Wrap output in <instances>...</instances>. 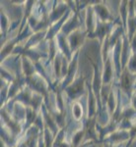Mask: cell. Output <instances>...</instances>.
Listing matches in <instances>:
<instances>
[{
  "instance_id": "6da1fadb",
  "label": "cell",
  "mask_w": 136,
  "mask_h": 147,
  "mask_svg": "<svg viewBox=\"0 0 136 147\" xmlns=\"http://www.w3.org/2000/svg\"><path fill=\"white\" fill-rule=\"evenodd\" d=\"M84 86H85V79L83 77L78 78L75 80L70 85H68L65 88L66 93L72 99H76L77 97L83 95L84 93Z\"/></svg>"
},
{
  "instance_id": "7a4b0ae2",
  "label": "cell",
  "mask_w": 136,
  "mask_h": 147,
  "mask_svg": "<svg viewBox=\"0 0 136 147\" xmlns=\"http://www.w3.org/2000/svg\"><path fill=\"white\" fill-rule=\"evenodd\" d=\"M134 74L130 73L128 70H125L124 72L121 74L120 77V87L123 91L128 93L131 92L133 87V84H134Z\"/></svg>"
},
{
  "instance_id": "3957f363",
  "label": "cell",
  "mask_w": 136,
  "mask_h": 147,
  "mask_svg": "<svg viewBox=\"0 0 136 147\" xmlns=\"http://www.w3.org/2000/svg\"><path fill=\"white\" fill-rule=\"evenodd\" d=\"M127 139H129V131L126 129H121L111 132L107 138V141L109 144H118L127 140Z\"/></svg>"
},
{
  "instance_id": "277c9868",
  "label": "cell",
  "mask_w": 136,
  "mask_h": 147,
  "mask_svg": "<svg viewBox=\"0 0 136 147\" xmlns=\"http://www.w3.org/2000/svg\"><path fill=\"white\" fill-rule=\"evenodd\" d=\"M72 115L76 121H80L83 117V107L79 102H73L72 105Z\"/></svg>"
},
{
  "instance_id": "5b68a950",
  "label": "cell",
  "mask_w": 136,
  "mask_h": 147,
  "mask_svg": "<svg viewBox=\"0 0 136 147\" xmlns=\"http://www.w3.org/2000/svg\"><path fill=\"white\" fill-rule=\"evenodd\" d=\"M71 37H73V38L70 39V46H71V48H72V50H74L76 47H78L80 44H82L84 37H82V35L80 34L79 32H73Z\"/></svg>"
},
{
  "instance_id": "8992f818",
  "label": "cell",
  "mask_w": 136,
  "mask_h": 147,
  "mask_svg": "<svg viewBox=\"0 0 136 147\" xmlns=\"http://www.w3.org/2000/svg\"><path fill=\"white\" fill-rule=\"evenodd\" d=\"M85 129H79L78 131H76L74 134V136L72 137V147H79L81 144V141L84 138L85 136Z\"/></svg>"
},
{
  "instance_id": "52a82bcc",
  "label": "cell",
  "mask_w": 136,
  "mask_h": 147,
  "mask_svg": "<svg viewBox=\"0 0 136 147\" xmlns=\"http://www.w3.org/2000/svg\"><path fill=\"white\" fill-rule=\"evenodd\" d=\"M95 8L97 9V14L101 17V19L103 21H107V19H109V17H111L108 9H107L105 6L98 5L97 7H95Z\"/></svg>"
},
{
  "instance_id": "ba28073f",
  "label": "cell",
  "mask_w": 136,
  "mask_h": 147,
  "mask_svg": "<svg viewBox=\"0 0 136 147\" xmlns=\"http://www.w3.org/2000/svg\"><path fill=\"white\" fill-rule=\"evenodd\" d=\"M107 103H108L109 113L114 112V110H115V106H116V100H115V95H114V93L113 91L109 92V98H108Z\"/></svg>"
}]
</instances>
